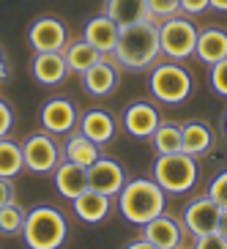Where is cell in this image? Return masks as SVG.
<instances>
[{"mask_svg": "<svg viewBox=\"0 0 227 249\" xmlns=\"http://www.w3.org/2000/svg\"><path fill=\"white\" fill-rule=\"evenodd\" d=\"M159 52H161L159 50V22L142 19L137 25L121 28L112 58L118 60V66L129 69V71H142V69L154 66Z\"/></svg>", "mask_w": 227, "mask_h": 249, "instance_id": "1", "label": "cell"}, {"mask_svg": "<svg viewBox=\"0 0 227 249\" xmlns=\"http://www.w3.org/2000/svg\"><path fill=\"white\" fill-rule=\"evenodd\" d=\"M164 205H167V197H164V189L154 178H132L126 181V186L118 195V211L126 222L132 225H145L154 216L164 213Z\"/></svg>", "mask_w": 227, "mask_h": 249, "instance_id": "2", "label": "cell"}, {"mask_svg": "<svg viewBox=\"0 0 227 249\" xmlns=\"http://www.w3.org/2000/svg\"><path fill=\"white\" fill-rule=\"evenodd\" d=\"M22 238L28 249H60L69 238V219L52 205H36L25 211Z\"/></svg>", "mask_w": 227, "mask_h": 249, "instance_id": "3", "label": "cell"}, {"mask_svg": "<svg viewBox=\"0 0 227 249\" xmlns=\"http://www.w3.org/2000/svg\"><path fill=\"white\" fill-rule=\"evenodd\" d=\"M200 178V167L197 159L189 154H164L154 161V181L159 183L164 195H183L192 192V186Z\"/></svg>", "mask_w": 227, "mask_h": 249, "instance_id": "4", "label": "cell"}, {"mask_svg": "<svg viewBox=\"0 0 227 249\" xmlns=\"http://www.w3.org/2000/svg\"><path fill=\"white\" fill-rule=\"evenodd\" d=\"M192 74L175 60L170 63H156L148 74V93L161 104H183L192 96Z\"/></svg>", "mask_w": 227, "mask_h": 249, "instance_id": "5", "label": "cell"}, {"mask_svg": "<svg viewBox=\"0 0 227 249\" xmlns=\"http://www.w3.org/2000/svg\"><path fill=\"white\" fill-rule=\"evenodd\" d=\"M197 33L192 19L186 17H170L159 25V50L161 55H167L170 60H186L194 55V47H197Z\"/></svg>", "mask_w": 227, "mask_h": 249, "instance_id": "6", "label": "cell"}, {"mask_svg": "<svg viewBox=\"0 0 227 249\" xmlns=\"http://www.w3.org/2000/svg\"><path fill=\"white\" fill-rule=\"evenodd\" d=\"M22 156H25V170L36 173V176H50L60 164V148L55 142V137L47 132L30 134L22 145Z\"/></svg>", "mask_w": 227, "mask_h": 249, "instance_id": "7", "label": "cell"}, {"mask_svg": "<svg viewBox=\"0 0 227 249\" xmlns=\"http://www.w3.org/2000/svg\"><path fill=\"white\" fill-rule=\"evenodd\" d=\"M28 44L33 52H63L69 44V30L58 17H38L28 28Z\"/></svg>", "mask_w": 227, "mask_h": 249, "instance_id": "8", "label": "cell"}, {"mask_svg": "<svg viewBox=\"0 0 227 249\" xmlns=\"http://www.w3.org/2000/svg\"><path fill=\"white\" fill-rule=\"evenodd\" d=\"M126 181H129V178H126L123 164H118L115 159L99 156V159L88 167V189L102 192L107 197H118L121 189L126 186Z\"/></svg>", "mask_w": 227, "mask_h": 249, "instance_id": "9", "label": "cell"}, {"mask_svg": "<svg viewBox=\"0 0 227 249\" xmlns=\"http://www.w3.org/2000/svg\"><path fill=\"white\" fill-rule=\"evenodd\" d=\"M41 129L52 137H60V134H71L74 126L80 124V112L69 99H50L41 107Z\"/></svg>", "mask_w": 227, "mask_h": 249, "instance_id": "10", "label": "cell"}, {"mask_svg": "<svg viewBox=\"0 0 227 249\" xmlns=\"http://www.w3.org/2000/svg\"><path fill=\"white\" fill-rule=\"evenodd\" d=\"M219 213L222 208L208 197V192L194 197L189 205H186V211H183V225L189 230L192 235H205V233H213L216 225H219Z\"/></svg>", "mask_w": 227, "mask_h": 249, "instance_id": "11", "label": "cell"}, {"mask_svg": "<svg viewBox=\"0 0 227 249\" xmlns=\"http://www.w3.org/2000/svg\"><path fill=\"white\" fill-rule=\"evenodd\" d=\"M159 124V110L151 102H132L123 110V129L137 140H151V134L156 132Z\"/></svg>", "mask_w": 227, "mask_h": 249, "instance_id": "12", "label": "cell"}, {"mask_svg": "<svg viewBox=\"0 0 227 249\" xmlns=\"http://www.w3.org/2000/svg\"><path fill=\"white\" fill-rule=\"evenodd\" d=\"M30 71H33V80L38 85H47V88H55L69 77L63 52H36L30 60Z\"/></svg>", "mask_w": 227, "mask_h": 249, "instance_id": "13", "label": "cell"}, {"mask_svg": "<svg viewBox=\"0 0 227 249\" xmlns=\"http://www.w3.org/2000/svg\"><path fill=\"white\" fill-rule=\"evenodd\" d=\"M142 238L154 244L156 249H178L183 238V227L178 225V219L167 216V213H159L151 222L142 225Z\"/></svg>", "mask_w": 227, "mask_h": 249, "instance_id": "14", "label": "cell"}, {"mask_svg": "<svg viewBox=\"0 0 227 249\" xmlns=\"http://www.w3.org/2000/svg\"><path fill=\"white\" fill-rule=\"evenodd\" d=\"M71 203H74L77 219L85 222V225H102V222L110 219V213H112V197H107L102 192H93V189H85Z\"/></svg>", "mask_w": 227, "mask_h": 249, "instance_id": "15", "label": "cell"}, {"mask_svg": "<svg viewBox=\"0 0 227 249\" xmlns=\"http://www.w3.org/2000/svg\"><path fill=\"white\" fill-rule=\"evenodd\" d=\"M118 36H121V28L107 14L90 17L88 22H85V28H82V38L90 47H96L102 55H112V50L118 44Z\"/></svg>", "mask_w": 227, "mask_h": 249, "instance_id": "16", "label": "cell"}, {"mask_svg": "<svg viewBox=\"0 0 227 249\" xmlns=\"http://www.w3.org/2000/svg\"><path fill=\"white\" fill-rule=\"evenodd\" d=\"M52 178H55V189L66 200L80 197L82 192L88 189V167H80L74 161H60L52 173Z\"/></svg>", "mask_w": 227, "mask_h": 249, "instance_id": "17", "label": "cell"}, {"mask_svg": "<svg viewBox=\"0 0 227 249\" xmlns=\"http://www.w3.org/2000/svg\"><path fill=\"white\" fill-rule=\"evenodd\" d=\"M77 129H80V134L93 140L96 145H104V142H110V140L115 137L118 124L107 110H88L85 115H80Z\"/></svg>", "mask_w": 227, "mask_h": 249, "instance_id": "18", "label": "cell"}, {"mask_svg": "<svg viewBox=\"0 0 227 249\" xmlns=\"http://www.w3.org/2000/svg\"><path fill=\"white\" fill-rule=\"evenodd\" d=\"M194 55H197L200 63H205V66H213V63L225 60L227 58V30H222V28L200 30Z\"/></svg>", "mask_w": 227, "mask_h": 249, "instance_id": "19", "label": "cell"}, {"mask_svg": "<svg viewBox=\"0 0 227 249\" xmlns=\"http://www.w3.org/2000/svg\"><path fill=\"white\" fill-rule=\"evenodd\" d=\"M80 77H82V88L88 90L90 96H110L118 85V66L102 58L96 66H90Z\"/></svg>", "mask_w": 227, "mask_h": 249, "instance_id": "20", "label": "cell"}, {"mask_svg": "<svg viewBox=\"0 0 227 249\" xmlns=\"http://www.w3.org/2000/svg\"><path fill=\"white\" fill-rule=\"evenodd\" d=\"M104 14L110 17L118 28L151 19L148 17V0H104Z\"/></svg>", "mask_w": 227, "mask_h": 249, "instance_id": "21", "label": "cell"}, {"mask_svg": "<svg viewBox=\"0 0 227 249\" xmlns=\"http://www.w3.org/2000/svg\"><path fill=\"white\" fill-rule=\"evenodd\" d=\"M213 148V132L208 124H200V121H189V124L181 126V151L189 156H203Z\"/></svg>", "mask_w": 227, "mask_h": 249, "instance_id": "22", "label": "cell"}, {"mask_svg": "<svg viewBox=\"0 0 227 249\" xmlns=\"http://www.w3.org/2000/svg\"><path fill=\"white\" fill-rule=\"evenodd\" d=\"M63 58H66L69 71L85 74L90 66H96V63L104 58V55L96 50V47H90L85 38H80V41H69V44L63 47Z\"/></svg>", "mask_w": 227, "mask_h": 249, "instance_id": "23", "label": "cell"}, {"mask_svg": "<svg viewBox=\"0 0 227 249\" xmlns=\"http://www.w3.org/2000/svg\"><path fill=\"white\" fill-rule=\"evenodd\" d=\"M99 148L102 145H96L93 140H88L85 134L71 132L66 140V145H63V156H66V161H74V164H80V167H90V164L102 156Z\"/></svg>", "mask_w": 227, "mask_h": 249, "instance_id": "24", "label": "cell"}, {"mask_svg": "<svg viewBox=\"0 0 227 249\" xmlns=\"http://www.w3.org/2000/svg\"><path fill=\"white\" fill-rule=\"evenodd\" d=\"M22 170H25L22 145H17L14 140L0 137V178H11L14 181Z\"/></svg>", "mask_w": 227, "mask_h": 249, "instance_id": "25", "label": "cell"}, {"mask_svg": "<svg viewBox=\"0 0 227 249\" xmlns=\"http://www.w3.org/2000/svg\"><path fill=\"white\" fill-rule=\"evenodd\" d=\"M151 142H154L156 154L164 156V154H178L181 151V126L175 124H159L156 132L151 134Z\"/></svg>", "mask_w": 227, "mask_h": 249, "instance_id": "26", "label": "cell"}, {"mask_svg": "<svg viewBox=\"0 0 227 249\" xmlns=\"http://www.w3.org/2000/svg\"><path fill=\"white\" fill-rule=\"evenodd\" d=\"M22 225H25V211L19 205H6L0 208V233L3 235H22Z\"/></svg>", "mask_w": 227, "mask_h": 249, "instance_id": "27", "label": "cell"}, {"mask_svg": "<svg viewBox=\"0 0 227 249\" xmlns=\"http://www.w3.org/2000/svg\"><path fill=\"white\" fill-rule=\"evenodd\" d=\"M178 11H181L178 0H148V17L154 22H164L170 17H175Z\"/></svg>", "mask_w": 227, "mask_h": 249, "instance_id": "28", "label": "cell"}, {"mask_svg": "<svg viewBox=\"0 0 227 249\" xmlns=\"http://www.w3.org/2000/svg\"><path fill=\"white\" fill-rule=\"evenodd\" d=\"M208 197L219 208H227V170H222L219 176H213V181L208 183Z\"/></svg>", "mask_w": 227, "mask_h": 249, "instance_id": "29", "label": "cell"}, {"mask_svg": "<svg viewBox=\"0 0 227 249\" xmlns=\"http://www.w3.org/2000/svg\"><path fill=\"white\" fill-rule=\"evenodd\" d=\"M211 88H213V93L227 99V58L211 66Z\"/></svg>", "mask_w": 227, "mask_h": 249, "instance_id": "30", "label": "cell"}, {"mask_svg": "<svg viewBox=\"0 0 227 249\" xmlns=\"http://www.w3.org/2000/svg\"><path fill=\"white\" fill-rule=\"evenodd\" d=\"M192 249H227V241L213 230V233H205V235H194V247Z\"/></svg>", "mask_w": 227, "mask_h": 249, "instance_id": "31", "label": "cell"}, {"mask_svg": "<svg viewBox=\"0 0 227 249\" xmlns=\"http://www.w3.org/2000/svg\"><path fill=\"white\" fill-rule=\"evenodd\" d=\"M11 126H14V112H11V107L0 99V137H8Z\"/></svg>", "mask_w": 227, "mask_h": 249, "instance_id": "32", "label": "cell"}, {"mask_svg": "<svg viewBox=\"0 0 227 249\" xmlns=\"http://www.w3.org/2000/svg\"><path fill=\"white\" fill-rule=\"evenodd\" d=\"M14 200H17V189L11 183V178H0V208L11 205Z\"/></svg>", "mask_w": 227, "mask_h": 249, "instance_id": "33", "label": "cell"}, {"mask_svg": "<svg viewBox=\"0 0 227 249\" xmlns=\"http://www.w3.org/2000/svg\"><path fill=\"white\" fill-rule=\"evenodd\" d=\"M181 3V11H186V14H203L208 6V0H178Z\"/></svg>", "mask_w": 227, "mask_h": 249, "instance_id": "34", "label": "cell"}, {"mask_svg": "<svg viewBox=\"0 0 227 249\" xmlns=\"http://www.w3.org/2000/svg\"><path fill=\"white\" fill-rule=\"evenodd\" d=\"M123 249H156V247L148 241V238H142V235H140V238H132V241L126 244Z\"/></svg>", "mask_w": 227, "mask_h": 249, "instance_id": "35", "label": "cell"}, {"mask_svg": "<svg viewBox=\"0 0 227 249\" xmlns=\"http://www.w3.org/2000/svg\"><path fill=\"white\" fill-rule=\"evenodd\" d=\"M216 233L222 235L227 241V208H222V213H219V225H216Z\"/></svg>", "mask_w": 227, "mask_h": 249, "instance_id": "36", "label": "cell"}, {"mask_svg": "<svg viewBox=\"0 0 227 249\" xmlns=\"http://www.w3.org/2000/svg\"><path fill=\"white\" fill-rule=\"evenodd\" d=\"M208 6L216 8V11H227V0H208Z\"/></svg>", "mask_w": 227, "mask_h": 249, "instance_id": "37", "label": "cell"}, {"mask_svg": "<svg viewBox=\"0 0 227 249\" xmlns=\"http://www.w3.org/2000/svg\"><path fill=\"white\" fill-rule=\"evenodd\" d=\"M3 77H8V66H6V60L0 58V80H3Z\"/></svg>", "mask_w": 227, "mask_h": 249, "instance_id": "38", "label": "cell"}, {"mask_svg": "<svg viewBox=\"0 0 227 249\" xmlns=\"http://www.w3.org/2000/svg\"><path fill=\"white\" fill-rule=\"evenodd\" d=\"M225 129H227V112H225Z\"/></svg>", "mask_w": 227, "mask_h": 249, "instance_id": "39", "label": "cell"}, {"mask_svg": "<svg viewBox=\"0 0 227 249\" xmlns=\"http://www.w3.org/2000/svg\"><path fill=\"white\" fill-rule=\"evenodd\" d=\"M0 58H3V50H0Z\"/></svg>", "mask_w": 227, "mask_h": 249, "instance_id": "40", "label": "cell"}, {"mask_svg": "<svg viewBox=\"0 0 227 249\" xmlns=\"http://www.w3.org/2000/svg\"><path fill=\"white\" fill-rule=\"evenodd\" d=\"M178 249H181V247H178Z\"/></svg>", "mask_w": 227, "mask_h": 249, "instance_id": "41", "label": "cell"}]
</instances>
